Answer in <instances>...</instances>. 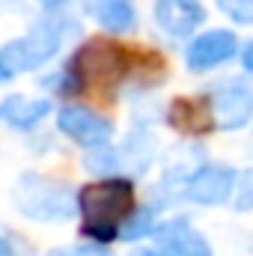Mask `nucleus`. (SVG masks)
I'll return each instance as SVG.
<instances>
[{
	"instance_id": "1",
	"label": "nucleus",
	"mask_w": 253,
	"mask_h": 256,
	"mask_svg": "<svg viewBox=\"0 0 253 256\" xmlns=\"http://www.w3.org/2000/svg\"><path fill=\"white\" fill-rule=\"evenodd\" d=\"M134 208V182L126 176L98 179L78 191V214L84 218V236L96 244L116 238L120 224Z\"/></svg>"
},
{
	"instance_id": "2",
	"label": "nucleus",
	"mask_w": 253,
	"mask_h": 256,
	"mask_svg": "<svg viewBox=\"0 0 253 256\" xmlns=\"http://www.w3.org/2000/svg\"><path fill=\"white\" fill-rule=\"evenodd\" d=\"M80 24L68 15H51L36 21L24 36L9 39L6 45H0V68L15 78V74H30L36 68H42L45 63H51L60 48L66 45V39L78 36Z\"/></svg>"
},
{
	"instance_id": "3",
	"label": "nucleus",
	"mask_w": 253,
	"mask_h": 256,
	"mask_svg": "<svg viewBox=\"0 0 253 256\" xmlns=\"http://www.w3.org/2000/svg\"><path fill=\"white\" fill-rule=\"evenodd\" d=\"M12 206L21 218L36 224H66L78 214V191L48 173L27 170L12 182Z\"/></svg>"
},
{
	"instance_id": "4",
	"label": "nucleus",
	"mask_w": 253,
	"mask_h": 256,
	"mask_svg": "<svg viewBox=\"0 0 253 256\" xmlns=\"http://www.w3.org/2000/svg\"><path fill=\"white\" fill-rule=\"evenodd\" d=\"M206 108L212 116V126L220 131H238L253 116V90L248 78H224L218 80L206 96Z\"/></svg>"
},
{
	"instance_id": "5",
	"label": "nucleus",
	"mask_w": 253,
	"mask_h": 256,
	"mask_svg": "<svg viewBox=\"0 0 253 256\" xmlns=\"http://www.w3.org/2000/svg\"><path fill=\"white\" fill-rule=\"evenodd\" d=\"M238 36L230 27H212L202 33H194L185 45V66L194 74L214 72L220 66L232 63L238 54Z\"/></svg>"
},
{
	"instance_id": "6",
	"label": "nucleus",
	"mask_w": 253,
	"mask_h": 256,
	"mask_svg": "<svg viewBox=\"0 0 253 256\" xmlns=\"http://www.w3.org/2000/svg\"><path fill=\"white\" fill-rule=\"evenodd\" d=\"M236 179H238V170L236 167L202 161L188 179H185L179 196H185L194 206H206V208L226 206L232 200V191H236Z\"/></svg>"
},
{
	"instance_id": "7",
	"label": "nucleus",
	"mask_w": 253,
	"mask_h": 256,
	"mask_svg": "<svg viewBox=\"0 0 253 256\" xmlns=\"http://www.w3.org/2000/svg\"><path fill=\"white\" fill-rule=\"evenodd\" d=\"M54 120H57V131L84 149L110 146L114 131H116V126L108 116H102L98 110H92L86 104H63Z\"/></svg>"
},
{
	"instance_id": "8",
	"label": "nucleus",
	"mask_w": 253,
	"mask_h": 256,
	"mask_svg": "<svg viewBox=\"0 0 253 256\" xmlns=\"http://www.w3.org/2000/svg\"><path fill=\"white\" fill-rule=\"evenodd\" d=\"M152 236H155V250L161 256H214L212 242L194 226L190 218L158 220Z\"/></svg>"
},
{
	"instance_id": "9",
	"label": "nucleus",
	"mask_w": 253,
	"mask_h": 256,
	"mask_svg": "<svg viewBox=\"0 0 253 256\" xmlns=\"http://www.w3.org/2000/svg\"><path fill=\"white\" fill-rule=\"evenodd\" d=\"M206 18H208V12H206L202 0H155V6H152L155 27L176 42L190 39L206 24Z\"/></svg>"
},
{
	"instance_id": "10",
	"label": "nucleus",
	"mask_w": 253,
	"mask_h": 256,
	"mask_svg": "<svg viewBox=\"0 0 253 256\" xmlns=\"http://www.w3.org/2000/svg\"><path fill=\"white\" fill-rule=\"evenodd\" d=\"M54 104L48 96H24V92H9L0 98V126L12 131H33L51 116Z\"/></svg>"
},
{
	"instance_id": "11",
	"label": "nucleus",
	"mask_w": 253,
	"mask_h": 256,
	"mask_svg": "<svg viewBox=\"0 0 253 256\" xmlns=\"http://www.w3.org/2000/svg\"><path fill=\"white\" fill-rule=\"evenodd\" d=\"M86 9H90V15L96 18V24L104 33L122 36V33L137 30V6H134V0H92Z\"/></svg>"
},
{
	"instance_id": "12",
	"label": "nucleus",
	"mask_w": 253,
	"mask_h": 256,
	"mask_svg": "<svg viewBox=\"0 0 253 256\" xmlns=\"http://www.w3.org/2000/svg\"><path fill=\"white\" fill-rule=\"evenodd\" d=\"M120 152V161H122V170H131L134 176H143L152 164H155V155H158V146L155 140L149 137V131H134L122 146H116Z\"/></svg>"
},
{
	"instance_id": "13",
	"label": "nucleus",
	"mask_w": 253,
	"mask_h": 256,
	"mask_svg": "<svg viewBox=\"0 0 253 256\" xmlns=\"http://www.w3.org/2000/svg\"><path fill=\"white\" fill-rule=\"evenodd\" d=\"M155 226H158V212L152 206H134L126 214V220L120 224L116 238H122V242H143V238H149L155 232Z\"/></svg>"
},
{
	"instance_id": "14",
	"label": "nucleus",
	"mask_w": 253,
	"mask_h": 256,
	"mask_svg": "<svg viewBox=\"0 0 253 256\" xmlns=\"http://www.w3.org/2000/svg\"><path fill=\"white\" fill-rule=\"evenodd\" d=\"M170 122L182 131H202V128L212 126V116H208V108H206V98H182L170 108Z\"/></svg>"
},
{
	"instance_id": "15",
	"label": "nucleus",
	"mask_w": 253,
	"mask_h": 256,
	"mask_svg": "<svg viewBox=\"0 0 253 256\" xmlns=\"http://www.w3.org/2000/svg\"><path fill=\"white\" fill-rule=\"evenodd\" d=\"M84 170H90V173H92V176H98V179L120 176V173H122V161H120L116 146L86 149V155H84Z\"/></svg>"
},
{
	"instance_id": "16",
	"label": "nucleus",
	"mask_w": 253,
	"mask_h": 256,
	"mask_svg": "<svg viewBox=\"0 0 253 256\" xmlns=\"http://www.w3.org/2000/svg\"><path fill=\"white\" fill-rule=\"evenodd\" d=\"M218 9L238 27L253 24V0H218Z\"/></svg>"
},
{
	"instance_id": "17",
	"label": "nucleus",
	"mask_w": 253,
	"mask_h": 256,
	"mask_svg": "<svg viewBox=\"0 0 253 256\" xmlns=\"http://www.w3.org/2000/svg\"><path fill=\"white\" fill-rule=\"evenodd\" d=\"M45 256H114L108 244H96V242H78V244H60L51 248Z\"/></svg>"
},
{
	"instance_id": "18",
	"label": "nucleus",
	"mask_w": 253,
	"mask_h": 256,
	"mask_svg": "<svg viewBox=\"0 0 253 256\" xmlns=\"http://www.w3.org/2000/svg\"><path fill=\"white\" fill-rule=\"evenodd\" d=\"M250 170H238V179H236V191H232V208L238 214H244L250 208Z\"/></svg>"
},
{
	"instance_id": "19",
	"label": "nucleus",
	"mask_w": 253,
	"mask_h": 256,
	"mask_svg": "<svg viewBox=\"0 0 253 256\" xmlns=\"http://www.w3.org/2000/svg\"><path fill=\"white\" fill-rule=\"evenodd\" d=\"M6 256H36V254H33L30 242H24L21 236H15V238H6Z\"/></svg>"
},
{
	"instance_id": "20",
	"label": "nucleus",
	"mask_w": 253,
	"mask_h": 256,
	"mask_svg": "<svg viewBox=\"0 0 253 256\" xmlns=\"http://www.w3.org/2000/svg\"><path fill=\"white\" fill-rule=\"evenodd\" d=\"M250 48H253V42H242V45H238V51H242V72H244V74H250V72H253Z\"/></svg>"
},
{
	"instance_id": "21",
	"label": "nucleus",
	"mask_w": 253,
	"mask_h": 256,
	"mask_svg": "<svg viewBox=\"0 0 253 256\" xmlns=\"http://www.w3.org/2000/svg\"><path fill=\"white\" fill-rule=\"evenodd\" d=\"M39 3H42V6H45L48 12H60V9H63L68 0H39Z\"/></svg>"
},
{
	"instance_id": "22",
	"label": "nucleus",
	"mask_w": 253,
	"mask_h": 256,
	"mask_svg": "<svg viewBox=\"0 0 253 256\" xmlns=\"http://www.w3.org/2000/svg\"><path fill=\"white\" fill-rule=\"evenodd\" d=\"M128 256H161V254H158L155 248H134Z\"/></svg>"
},
{
	"instance_id": "23",
	"label": "nucleus",
	"mask_w": 253,
	"mask_h": 256,
	"mask_svg": "<svg viewBox=\"0 0 253 256\" xmlns=\"http://www.w3.org/2000/svg\"><path fill=\"white\" fill-rule=\"evenodd\" d=\"M0 256H6V238L0 236Z\"/></svg>"
},
{
	"instance_id": "24",
	"label": "nucleus",
	"mask_w": 253,
	"mask_h": 256,
	"mask_svg": "<svg viewBox=\"0 0 253 256\" xmlns=\"http://www.w3.org/2000/svg\"><path fill=\"white\" fill-rule=\"evenodd\" d=\"M6 80H9V74H6V72L0 68V84H6Z\"/></svg>"
}]
</instances>
